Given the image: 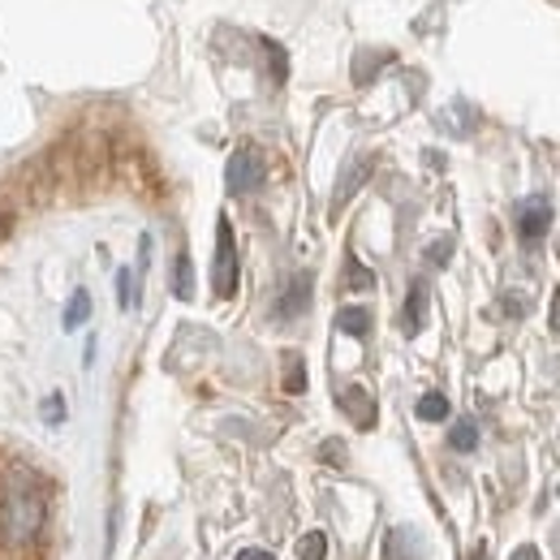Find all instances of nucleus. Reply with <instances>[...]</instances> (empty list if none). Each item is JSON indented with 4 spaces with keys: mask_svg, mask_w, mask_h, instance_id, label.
Wrapping results in <instances>:
<instances>
[{
    "mask_svg": "<svg viewBox=\"0 0 560 560\" xmlns=\"http://www.w3.org/2000/svg\"><path fill=\"white\" fill-rule=\"evenodd\" d=\"M48 488L26 462H0V548L26 552L44 539Z\"/></svg>",
    "mask_w": 560,
    "mask_h": 560,
    "instance_id": "obj_1",
    "label": "nucleus"
},
{
    "mask_svg": "<svg viewBox=\"0 0 560 560\" xmlns=\"http://www.w3.org/2000/svg\"><path fill=\"white\" fill-rule=\"evenodd\" d=\"M264 173H268L264 151L246 142V147H237V151L229 155V164H224V186H229V195H250V190L264 186Z\"/></svg>",
    "mask_w": 560,
    "mask_h": 560,
    "instance_id": "obj_2",
    "label": "nucleus"
},
{
    "mask_svg": "<svg viewBox=\"0 0 560 560\" xmlns=\"http://www.w3.org/2000/svg\"><path fill=\"white\" fill-rule=\"evenodd\" d=\"M211 289L215 298H233L237 293V237L233 224L220 215L215 224V268H211Z\"/></svg>",
    "mask_w": 560,
    "mask_h": 560,
    "instance_id": "obj_3",
    "label": "nucleus"
},
{
    "mask_svg": "<svg viewBox=\"0 0 560 560\" xmlns=\"http://www.w3.org/2000/svg\"><path fill=\"white\" fill-rule=\"evenodd\" d=\"M548 224H552V203L548 199L517 203V233H522V242H539L548 233Z\"/></svg>",
    "mask_w": 560,
    "mask_h": 560,
    "instance_id": "obj_4",
    "label": "nucleus"
},
{
    "mask_svg": "<svg viewBox=\"0 0 560 560\" xmlns=\"http://www.w3.org/2000/svg\"><path fill=\"white\" fill-rule=\"evenodd\" d=\"M341 410L353 419V427H375V401H371V393L366 388H358V384H350L346 393H341Z\"/></svg>",
    "mask_w": 560,
    "mask_h": 560,
    "instance_id": "obj_5",
    "label": "nucleus"
},
{
    "mask_svg": "<svg viewBox=\"0 0 560 560\" xmlns=\"http://www.w3.org/2000/svg\"><path fill=\"white\" fill-rule=\"evenodd\" d=\"M306 306H311V272H298V277L289 280L284 298H280L277 315L280 319H293V315H302Z\"/></svg>",
    "mask_w": 560,
    "mask_h": 560,
    "instance_id": "obj_6",
    "label": "nucleus"
},
{
    "mask_svg": "<svg viewBox=\"0 0 560 560\" xmlns=\"http://www.w3.org/2000/svg\"><path fill=\"white\" fill-rule=\"evenodd\" d=\"M384 557H388V560H415V557H422L419 535H415L410 526H393V530H388V539H384Z\"/></svg>",
    "mask_w": 560,
    "mask_h": 560,
    "instance_id": "obj_7",
    "label": "nucleus"
},
{
    "mask_svg": "<svg viewBox=\"0 0 560 560\" xmlns=\"http://www.w3.org/2000/svg\"><path fill=\"white\" fill-rule=\"evenodd\" d=\"M366 177H371V155H358L350 168H346V177L337 182V199H332V211L346 208V203L353 199V190H358V186H362Z\"/></svg>",
    "mask_w": 560,
    "mask_h": 560,
    "instance_id": "obj_8",
    "label": "nucleus"
},
{
    "mask_svg": "<svg viewBox=\"0 0 560 560\" xmlns=\"http://www.w3.org/2000/svg\"><path fill=\"white\" fill-rule=\"evenodd\" d=\"M406 332L415 337V332H422V324H427V284L422 280H415L410 284V298H406Z\"/></svg>",
    "mask_w": 560,
    "mask_h": 560,
    "instance_id": "obj_9",
    "label": "nucleus"
},
{
    "mask_svg": "<svg viewBox=\"0 0 560 560\" xmlns=\"http://www.w3.org/2000/svg\"><path fill=\"white\" fill-rule=\"evenodd\" d=\"M337 328H341L346 337H353V341H362V337L371 332V315H366L362 306H341V311H337Z\"/></svg>",
    "mask_w": 560,
    "mask_h": 560,
    "instance_id": "obj_10",
    "label": "nucleus"
},
{
    "mask_svg": "<svg viewBox=\"0 0 560 560\" xmlns=\"http://www.w3.org/2000/svg\"><path fill=\"white\" fill-rule=\"evenodd\" d=\"M173 293L177 298H195V264H190V255H177V268H173Z\"/></svg>",
    "mask_w": 560,
    "mask_h": 560,
    "instance_id": "obj_11",
    "label": "nucleus"
},
{
    "mask_svg": "<svg viewBox=\"0 0 560 560\" xmlns=\"http://www.w3.org/2000/svg\"><path fill=\"white\" fill-rule=\"evenodd\" d=\"M448 444L457 448V453H475L479 448V427L470 419L453 422V431H448Z\"/></svg>",
    "mask_w": 560,
    "mask_h": 560,
    "instance_id": "obj_12",
    "label": "nucleus"
},
{
    "mask_svg": "<svg viewBox=\"0 0 560 560\" xmlns=\"http://www.w3.org/2000/svg\"><path fill=\"white\" fill-rule=\"evenodd\" d=\"M91 319V293L86 289H73V298H70V306H66V328H82Z\"/></svg>",
    "mask_w": 560,
    "mask_h": 560,
    "instance_id": "obj_13",
    "label": "nucleus"
},
{
    "mask_svg": "<svg viewBox=\"0 0 560 560\" xmlns=\"http://www.w3.org/2000/svg\"><path fill=\"white\" fill-rule=\"evenodd\" d=\"M419 419L422 422H444L448 419V397L444 393H427V397H419Z\"/></svg>",
    "mask_w": 560,
    "mask_h": 560,
    "instance_id": "obj_14",
    "label": "nucleus"
},
{
    "mask_svg": "<svg viewBox=\"0 0 560 560\" xmlns=\"http://www.w3.org/2000/svg\"><path fill=\"white\" fill-rule=\"evenodd\" d=\"M298 557L302 560H328V535H324V530H311V535L298 544Z\"/></svg>",
    "mask_w": 560,
    "mask_h": 560,
    "instance_id": "obj_15",
    "label": "nucleus"
},
{
    "mask_svg": "<svg viewBox=\"0 0 560 560\" xmlns=\"http://www.w3.org/2000/svg\"><path fill=\"white\" fill-rule=\"evenodd\" d=\"M284 393H306V371H302V358L298 353L284 358Z\"/></svg>",
    "mask_w": 560,
    "mask_h": 560,
    "instance_id": "obj_16",
    "label": "nucleus"
},
{
    "mask_svg": "<svg viewBox=\"0 0 560 560\" xmlns=\"http://www.w3.org/2000/svg\"><path fill=\"white\" fill-rule=\"evenodd\" d=\"M346 289H375V272H366L358 259L346 264Z\"/></svg>",
    "mask_w": 560,
    "mask_h": 560,
    "instance_id": "obj_17",
    "label": "nucleus"
},
{
    "mask_svg": "<svg viewBox=\"0 0 560 560\" xmlns=\"http://www.w3.org/2000/svg\"><path fill=\"white\" fill-rule=\"evenodd\" d=\"M384 61H388V57H358V61H353V78H358V82H371V73L380 70Z\"/></svg>",
    "mask_w": 560,
    "mask_h": 560,
    "instance_id": "obj_18",
    "label": "nucleus"
},
{
    "mask_svg": "<svg viewBox=\"0 0 560 560\" xmlns=\"http://www.w3.org/2000/svg\"><path fill=\"white\" fill-rule=\"evenodd\" d=\"M264 52H268V66L277 73V82H284V48L272 44V39H264Z\"/></svg>",
    "mask_w": 560,
    "mask_h": 560,
    "instance_id": "obj_19",
    "label": "nucleus"
},
{
    "mask_svg": "<svg viewBox=\"0 0 560 560\" xmlns=\"http://www.w3.org/2000/svg\"><path fill=\"white\" fill-rule=\"evenodd\" d=\"M39 415H44V422H66V401H61V397H48V401L39 406Z\"/></svg>",
    "mask_w": 560,
    "mask_h": 560,
    "instance_id": "obj_20",
    "label": "nucleus"
},
{
    "mask_svg": "<svg viewBox=\"0 0 560 560\" xmlns=\"http://www.w3.org/2000/svg\"><path fill=\"white\" fill-rule=\"evenodd\" d=\"M117 302H121V306H126V311H130V306H135V289H130V272H126V268H121V272H117Z\"/></svg>",
    "mask_w": 560,
    "mask_h": 560,
    "instance_id": "obj_21",
    "label": "nucleus"
},
{
    "mask_svg": "<svg viewBox=\"0 0 560 560\" xmlns=\"http://www.w3.org/2000/svg\"><path fill=\"white\" fill-rule=\"evenodd\" d=\"M319 457L332 462V466H346V444H341V440H328V444L319 448Z\"/></svg>",
    "mask_w": 560,
    "mask_h": 560,
    "instance_id": "obj_22",
    "label": "nucleus"
},
{
    "mask_svg": "<svg viewBox=\"0 0 560 560\" xmlns=\"http://www.w3.org/2000/svg\"><path fill=\"white\" fill-rule=\"evenodd\" d=\"M448 255H453V242L444 237V242H435V246H427V259L440 268V264H448Z\"/></svg>",
    "mask_w": 560,
    "mask_h": 560,
    "instance_id": "obj_23",
    "label": "nucleus"
},
{
    "mask_svg": "<svg viewBox=\"0 0 560 560\" xmlns=\"http://www.w3.org/2000/svg\"><path fill=\"white\" fill-rule=\"evenodd\" d=\"M237 560H277V557H272L268 548H242V552H237Z\"/></svg>",
    "mask_w": 560,
    "mask_h": 560,
    "instance_id": "obj_24",
    "label": "nucleus"
},
{
    "mask_svg": "<svg viewBox=\"0 0 560 560\" xmlns=\"http://www.w3.org/2000/svg\"><path fill=\"white\" fill-rule=\"evenodd\" d=\"M509 560H544L539 557V548H530V544H522V548H517V552H513V557Z\"/></svg>",
    "mask_w": 560,
    "mask_h": 560,
    "instance_id": "obj_25",
    "label": "nucleus"
},
{
    "mask_svg": "<svg viewBox=\"0 0 560 560\" xmlns=\"http://www.w3.org/2000/svg\"><path fill=\"white\" fill-rule=\"evenodd\" d=\"M552 332H560V289L557 298H552Z\"/></svg>",
    "mask_w": 560,
    "mask_h": 560,
    "instance_id": "obj_26",
    "label": "nucleus"
},
{
    "mask_svg": "<svg viewBox=\"0 0 560 560\" xmlns=\"http://www.w3.org/2000/svg\"><path fill=\"white\" fill-rule=\"evenodd\" d=\"M4 229H9V215H4V211H0V237H4Z\"/></svg>",
    "mask_w": 560,
    "mask_h": 560,
    "instance_id": "obj_27",
    "label": "nucleus"
}]
</instances>
